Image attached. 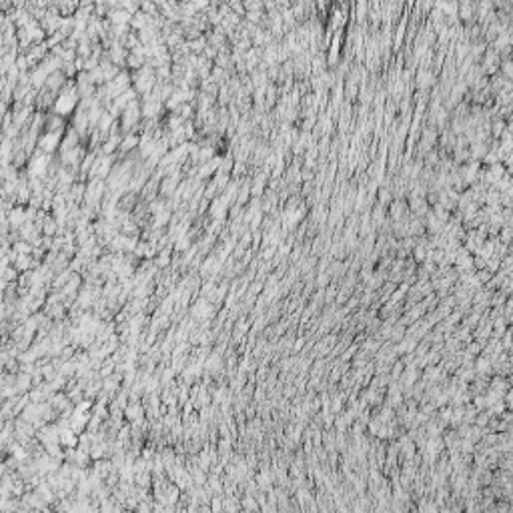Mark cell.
<instances>
[{
    "instance_id": "cell-1",
    "label": "cell",
    "mask_w": 513,
    "mask_h": 513,
    "mask_svg": "<svg viewBox=\"0 0 513 513\" xmlns=\"http://www.w3.org/2000/svg\"><path fill=\"white\" fill-rule=\"evenodd\" d=\"M63 138H64V132H53V130H44L40 132L38 136V148L42 152H48V155H53V152L61 150V144H63Z\"/></svg>"
},
{
    "instance_id": "cell-2",
    "label": "cell",
    "mask_w": 513,
    "mask_h": 513,
    "mask_svg": "<svg viewBox=\"0 0 513 513\" xmlns=\"http://www.w3.org/2000/svg\"><path fill=\"white\" fill-rule=\"evenodd\" d=\"M121 115H123V117H121V127H123V130H128V128L136 127V123H138L140 117H142V109H140V105H138V100H132Z\"/></svg>"
},
{
    "instance_id": "cell-3",
    "label": "cell",
    "mask_w": 513,
    "mask_h": 513,
    "mask_svg": "<svg viewBox=\"0 0 513 513\" xmlns=\"http://www.w3.org/2000/svg\"><path fill=\"white\" fill-rule=\"evenodd\" d=\"M125 417H127L128 421H136V419L144 417V409H142V405H140L138 401L128 403V405L125 407Z\"/></svg>"
},
{
    "instance_id": "cell-4",
    "label": "cell",
    "mask_w": 513,
    "mask_h": 513,
    "mask_svg": "<svg viewBox=\"0 0 513 513\" xmlns=\"http://www.w3.org/2000/svg\"><path fill=\"white\" fill-rule=\"evenodd\" d=\"M140 144V138L136 136V134H128V136H123V142H121V152H130V150H134L136 146Z\"/></svg>"
},
{
    "instance_id": "cell-5",
    "label": "cell",
    "mask_w": 513,
    "mask_h": 513,
    "mask_svg": "<svg viewBox=\"0 0 513 513\" xmlns=\"http://www.w3.org/2000/svg\"><path fill=\"white\" fill-rule=\"evenodd\" d=\"M219 167V161H215L213 165H204L200 171H198V179H207V177H211L213 173H215V169Z\"/></svg>"
}]
</instances>
